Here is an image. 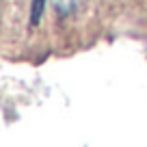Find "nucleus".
I'll list each match as a JSON object with an SVG mask.
<instances>
[{"label": "nucleus", "mask_w": 147, "mask_h": 147, "mask_svg": "<svg viewBox=\"0 0 147 147\" xmlns=\"http://www.w3.org/2000/svg\"><path fill=\"white\" fill-rule=\"evenodd\" d=\"M80 0H54V9L59 11L61 18H69V15L76 13Z\"/></svg>", "instance_id": "f257e3e1"}, {"label": "nucleus", "mask_w": 147, "mask_h": 147, "mask_svg": "<svg viewBox=\"0 0 147 147\" xmlns=\"http://www.w3.org/2000/svg\"><path fill=\"white\" fill-rule=\"evenodd\" d=\"M43 9H46V0H32L30 2V26H37L41 22Z\"/></svg>", "instance_id": "f03ea898"}]
</instances>
